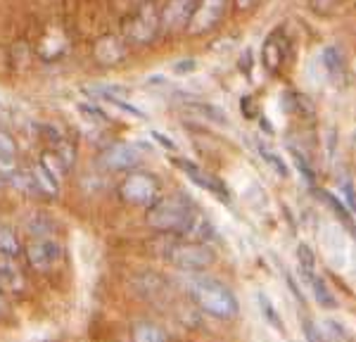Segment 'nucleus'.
<instances>
[{"label":"nucleus","instance_id":"1","mask_svg":"<svg viewBox=\"0 0 356 342\" xmlns=\"http://www.w3.org/2000/svg\"><path fill=\"white\" fill-rule=\"evenodd\" d=\"M145 219L159 233H188L193 231L197 212H195V202L191 197L176 193V195L154 200V204L147 207Z\"/></svg>","mask_w":356,"mask_h":342},{"label":"nucleus","instance_id":"2","mask_svg":"<svg viewBox=\"0 0 356 342\" xmlns=\"http://www.w3.org/2000/svg\"><path fill=\"white\" fill-rule=\"evenodd\" d=\"M191 298L200 309L216 318H233L240 311V304L235 300L233 290L209 276L195 278L191 283Z\"/></svg>","mask_w":356,"mask_h":342},{"label":"nucleus","instance_id":"3","mask_svg":"<svg viewBox=\"0 0 356 342\" xmlns=\"http://www.w3.org/2000/svg\"><path fill=\"white\" fill-rule=\"evenodd\" d=\"M166 261L183 271H202L214 261V252L209 245L200 241H176L164 250Z\"/></svg>","mask_w":356,"mask_h":342},{"label":"nucleus","instance_id":"4","mask_svg":"<svg viewBox=\"0 0 356 342\" xmlns=\"http://www.w3.org/2000/svg\"><path fill=\"white\" fill-rule=\"evenodd\" d=\"M119 195L136 207H150L159 197V181L147 171H131L119 186Z\"/></svg>","mask_w":356,"mask_h":342},{"label":"nucleus","instance_id":"5","mask_svg":"<svg viewBox=\"0 0 356 342\" xmlns=\"http://www.w3.org/2000/svg\"><path fill=\"white\" fill-rule=\"evenodd\" d=\"M24 254H26V261L36 271H50L60 264L62 245H60V241H55L53 236L31 238L24 247Z\"/></svg>","mask_w":356,"mask_h":342},{"label":"nucleus","instance_id":"6","mask_svg":"<svg viewBox=\"0 0 356 342\" xmlns=\"http://www.w3.org/2000/svg\"><path fill=\"white\" fill-rule=\"evenodd\" d=\"M140 150L136 145L129 142H114L107 150H102L100 164L110 171H136V167L140 164Z\"/></svg>","mask_w":356,"mask_h":342},{"label":"nucleus","instance_id":"7","mask_svg":"<svg viewBox=\"0 0 356 342\" xmlns=\"http://www.w3.org/2000/svg\"><path fill=\"white\" fill-rule=\"evenodd\" d=\"M171 162H174L176 167L181 169L195 186H200V188H204V190L214 193V195L221 197V200H228V193H226V188H223L221 181L214 179L211 174H207V171H202V169L197 167V164L188 162V159H171Z\"/></svg>","mask_w":356,"mask_h":342},{"label":"nucleus","instance_id":"8","mask_svg":"<svg viewBox=\"0 0 356 342\" xmlns=\"http://www.w3.org/2000/svg\"><path fill=\"white\" fill-rule=\"evenodd\" d=\"M19 171V157H17V140L0 129V179H13Z\"/></svg>","mask_w":356,"mask_h":342},{"label":"nucleus","instance_id":"9","mask_svg":"<svg viewBox=\"0 0 356 342\" xmlns=\"http://www.w3.org/2000/svg\"><path fill=\"white\" fill-rule=\"evenodd\" d=\"M0 288L5 293H19L24 288V276H22L19 266L13 259H8V256L0 259Z\"/></svg>","mask_w":356,"mask_h":342},{"label":"nucleus","instance_id":"10","mask_svg":"<svg viewBox=\"0 0 356 342\" xmlns=\"http://www.w3.org/2000/svg\"><path fill=\"white\" fill-rule=\"evenodd\" d=\"M221 10H223V3H221V0H207L202 8H200L197 13L193 15V24H191V28H193V31H204V28H209L216 19H219Z\"/></svg>","mask_w":356,"mask_h":342},{"label":"nucleus","instance_id":"11","mask_svg":"<svg viewBox=\"0 0 356 342\" xmlns=\"http://www.w3.org/2000/svg\"><path fill=\"white\" fill-rule=\"evenodd\" d=\"M193 3L195 0H169V5H166V10H164V24L169 28H176V26H181L183 22L191 19Z\"/></svg>","mask_w":356,"mask_h":342},{"label":"nucleus","instance_id":"12","mask_svg":"<svg viewBox=\"0 0 356 342\" xmlns=\"http://www.w3.org/2000/svg\"><path fill=\"white\" fill-rule=\"evenodd\" d=\"M29 176H31L33 181V188H36L38 195H48V197H55L57 190H60V184L53 179V176L45 171L41 164H36L31 171H29Z\"/></svg>","mask_w":356,"mask_h":342},{"label":"nucleus","instance_id":"13","mask_svg":"<svg viewBox=\"0 0 356 342\" xmlns=\"http://www.w3.org/2000/svg\"><path fill=\"white\" fill-rule=\"evenodd\" d=\"M131 338H134V342H166V333L157 323L138 321L131 330Z\"/></svg>","mask_w":356,"mask_h":342},{"label":"nucleus","instance_id":"14","mask_svg":"<svg viewBox=\"0 0 356 342\" xmlns=\"http://www.w3.org/2000/svg\"><path fill=\"white\" fill-rule=\"evenodd\" d=\"M283 60H285L283 48H280L278 38L271 36V38L266 41V45H264V65H266V70L278 72V70H280V65H283Z\"/></svg>","mask_w":356,"mask_h":342},{"label":"nucleus","instance_id":"15","mask_svg":"<svg viewBox=\"0 0 356 342\" xmlns=\"http://www.w3.org/2000/svg\"><path fill=\"white\" fill-rule=\"evenodd\" d=\"M22 250L19 241H17V233L8 224H0V254L3 256H17Z\"/></svg>","mask_w":356,"mask_h":342},{"label":"nucleus","instance_id":"16","mask_svg":"<svg viewBox=\"0 0 356 342\" xmlns=\"http://www.w3.org/2000/svg\"><path fill=\"white\" fill-rule=\"evenodd\" d=\"M323 70L330 74V76H337V74H342L344 70V60H342V53L335 48V45H328V48L323 50Z\"/></svg>","mask_w":356,"mask_h":342},{"label":"nucleus","instance_id":"17","mask_svg":"<svg viewBox=\"0 0 356 342\" xmlns=\"http://www.w3.org/2000/svg\"><path fill=\"white\" fill-rule=\"evenodd\" d=\"M304 276H309V283H312L314 295H316V300H318L321 307H335L337 304V302L332 300V295L328 293V288H325V283L321 281L318 276H314V271L312 273H304Z\"/></svg>","mask_w":356,"mask_h":342},{"label":"nucleus","instance_id":"18","mask_svg":"<svg viewBox=\"0 0 356 342\" xmlns=\"http://www.w3.org/2000/svg\"><path fill=\"white\" fill-rule=\"evenodd\" d=\"M259 307H261L264 318H266L278 333H285V326H283V321H280V314L275 311V307L271 304V300H268L266 295H259Z\"/></svg>","mask_w":356,"mask_h":342},{"label":"nucleus","instance_id":"19","mask_svg":"<svg viewBox=\"0 0 356 342\" xmlns=\"http://www.w3.org/2000/svg\"><path fill=\"white\" fill-rule=\"evenodd\" d=\"M259 152H261V157L266 159V164H271V167L275 169V174H278V176H288L290 174V169L285 167V162L278 155H275L273 150H266L264 145H259Z\"/></svg>","mask_w":356,"mask_h":342},{"label":"nucleus","instance_id":"20","mask_svg":"<svg viewBox=\"0 0 356 342\" xmlns=\"http://www.w3.org/2000/svg\"><path fill=\"white\" fill-rule=\"evenodd\" d=\"M195 110L207 114V119H211V122L226 124V114H223V112L219 110V107H214V105H195Z\"/></svg>","mask_w":356,"mask_h":342},{"label":"nucleus","instance_id":"21","mask_svg":"<svg viewBox=\"0 0 356 342\" xmlns=\"http://www.w3.org/2000/svg\"><path fill=\"white\" fill-rule=\"evenodd\" d=\"M321 197H323V200H325V202H328V204H330V207H332V209H335V212H337V214H340V216H342V219H344V224H347V226H352V228H354V221H352V216H349V214H347V209H344V207H342V202H340V200H335V197H332V195H330V193H323V195H321Z\"/></svg>","mask_w":356,"mask_h":342},{"label":"nucleus","instance_id":"22","mask_svg":"<svg viewBox=\"0 0 356 342\" xmlns=\"http://www.w3.org/2000/svg\"><path fill=\"white\" fill-rule=\"evenodd\" d=\"M297 254H300V261H302V269L304 273H312L314 271V254L309 247H304V245H300V250H297Z\"/></svg>","mask_w":356,"mask_h":342},{"label":"nucleus","instance_id":"23","mask_svg":"<svg viewBox=\"0 0 356 342\" xmlns=\"http://www.w3.org/2000/svg\"><path fill=\"white\" fill-rule=\"evenodd\" d=\"M10 314H13V304H10V300H8V293L0 288V323H3L5 318H10Z\"/></svg>","mask_w":356,"mask_h":342},{"label":"nucleus","instance_id":"24","mask_svg":"<svg viewBox=\"0 0 356 342\" xmlns=\"http://www.w3.org/2000/svg\"><path fill=\"white\" fill-rule=\"evenodd\" d=\"M79 110H81L83 114H90L93 119H100V122H107V114L100 112L97 107H90V105H79Z\"/></svg>","mask_w":356,"mask_h":342},{"label":"nucleus","instance_id":"25","mask_svg":"<svg viewBox=\"0 0 356 342\" xmlns=\"http://www.w3.org/2000/svg\"><path fill=\"white\" fill-rule=\"evenodd\" d=\"M292 157H295V162H297V167H300V171L304 176H307L309 181H314V174H312V169L307 167V164H304V159H302V155L297 150H292Z\"/></svg>","mask_w":356,"mask_h":342},{"label":"nucleus","instance_id":"26","mask_svg":"<svg viewBox=\"0 0 356 342\" xmlns=\"http://www.w3.org/2000/svg\"><path fill=\"white\" fill-rule=\"evenodd\" d=\"M152 138L162 142L166 150H176V142H174V140H169V138H164V136H162V133H157V131H152Z\"/></svg>","mask_w":356,"mask_h":342},{"label":"nucleus","instance_id":"27","mask_svg":"<svg viewBox=\"0 0 356 342\" xmlns=\"http://www.w3.org/2000/svg\"><path fill=\"white\" fill-rule=\"evenodd\" d=\"M193 70H195V62H193V60L178 62V65L174 67V72H176V74H186V72H193Z\"/></svg>","mask_w":356,"mask_h":342},{"label":"nucleus","instance_id":"28","mask_svg":"<svg viewBox=\"0 0 356 342\" xmlns=\"http://www.w3.org/2000/svg\"><path fill=\"white\" fill-rule=\"evenodd\" d=\"M250 3H252V0H238L240 8H245V5H250Z\"/></svg>","mask_w":356,"mask_h":342}]
</instances>
